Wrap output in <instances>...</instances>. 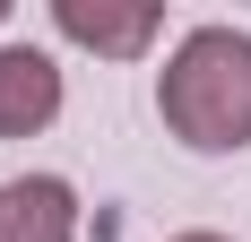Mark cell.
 <instances>
[{"instance_id":"obj_1","label":"cell","mask_w":251,"mask_h":242,"mask_svg":"<svg viewBox=\"0 0 251 242\" xmlns=\"http://www.w3.org/2000/svg\"><path fill=\"white\" fill-rule=\"evenodd\" d=\"M156 113L191 156H243L251 147V35L191 26L156 70Z\"/></svg>"},{"instance_id":"obj_2","label":"cell","mask_w":251,"mask_h":242,"mask_svg":"<svg viewBox=\"0 0 251 242\" xmlns=\"http://www.w3.org/2000/svg\"><path fill=\"white\" fill-rule=\"evenodd\" d=\"M52 26H61V44H78V52L139 61V52L165 35V9H156V0H52Z\"/></svg>"},{"instance_id":"obj_3","label":"cell","mask_w":251,"mask_h":242,"mask_svg":"<svg viewBox=\"0 0 251 242\" xmlns=\"http://www.w3.org/2000/svg\"><path fill=\"white\" fill-rule=\"evenodd\" d=\"M61 121V61L44 44H0V139H35Z\"/></svg>"},{"instance_id":"obj_4","label":"cell","mask_w":251,"mask_h":242,"mask_svg":"<svg viewBox=\"0 0 251 242\" xmlns=\"http://www.w3.org/2000/svg\"><path fill=\"white\" fill-rule=\"evenodd\" d=\"M0 242H78V191L61 173H9L0 182Z\"/></svg>"},{"instance_id":"obj_5","label":"cell","mask_w":251,"mask_h":242,"mask_svg":"<svg viewBox=\"0 0 251 242\" xmlns=\"http://www.w3.org/2000/svg\"><path fill=\"white\" fill-rule=\"evenodd\" d=\"M174 242H234V234H208V225H200V234H174Z\"/></svg>"},{"instance_id":"obj_6","label":"cell","mask_w":251,"mask_h":242,"mask_svg":"<svg viewBox=\"0 0 251 242\" xmlns=\"http://www.w3.org/2000/svg\"><path fill=\"white\" fill-rule=\"evenodd\" d=\"M0 26H9V0H0Z\"/></svg>"}]
</instances>
